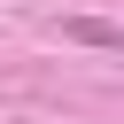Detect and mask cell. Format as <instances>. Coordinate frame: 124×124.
Segmentation results:
<instances>
[{"instance_id": "cell-1", "label": "cell", "mask_w": 124, "mask_h": 124, "mask_svg": "<svg viewBox=\"0 0 124 124\" xmlns=\"http://www.w3.org/2000/svg\"><path fill=\"white\" fill-rule=\"evenodd\" d=\"M62 39H78V46H116V23H101V16H70Z\"/></svg>"}]
</instances>
